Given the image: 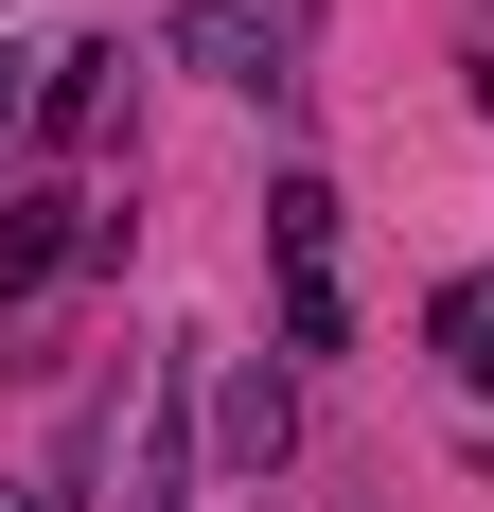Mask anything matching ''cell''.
I'll list each match as a JSON object with an SVG mask.
<instances>
[{"mask_svg": "<svg viewBox=\"0 0 494 512\" xmlns=\"http://www.w3.org/2000/svg\"><path fill=\"white\" fill-rule=\"evenodd\" d=\"M177 71H212V89H300L283 36H265V0H177Z\"/></svg>", "mask_w": 494, "mask_h": 512, "instance_id": "1", "label": "cell"}, {"mask_svg": "<svg viewBox=\"0 0 494 512\" xmlns=\"http://www.w3.org/2000/svg\"><path fill=\"white\" fill-rule=\"evenodd\" d=\"M53 265H89V195H18L0 212V301H36Z\"/></svg>", "mask_w": 494, "mask_h": 512, "instance_id": "2", "label": "cell"}, {"mask_svg": "<svg viewBox=\"0 0 494 512\" xmlns=\"http://www.w3.org/2000/svg\"><path fill=\"white\" fill-rule=\"evenodd\" d=\"M212 460H230V477H265V460H283V371H265V354H230V371H212Z\"/></svg>", "mask_w": 494, "mask_h": 512, "instance_id": "3", "label": "cell"}, {"mask_svg": "<svg viewBox=\"0 0 494 512\" xmlns=\"http://www.w3.org/2000/svg\"><path fill=\"white\" fill-rule=\"evenodd\" d=\"M106 89H124V36L53 53V89H36V142H53V159H71V142H106Z\"/></svg>", "mask_w": 494, "mask_h": 512, "instance_id": "4", "label": "cell"}, {"mask_svg": "<svg viewBox=\"0 0 494 512\" xmlns=\"http://www.w3.org/2000/svg\"><path fill=\"white\" fill-rule=\"evenodd\" d=\"M265 248L318 265V248H336V195H318V177H283V195H265Z\"/></svg>", "mask_w": 494, "mask_h": 512, "instance_id": "5", "label": "cell"}, {"mask_svg": "<svg viewBox=\"0 0 494 512\" xmlns=\"http://www.w3.org/2000/svg\"><path fill=\"white\" fill-rule=\"evenodd\" d=\"M336 336H353V301L318 283V265H283V354H336Z\"/></svg>", "mask_w": 494, "mask_h": 512, "instance_id": "6", "label": "cell"}, {"mask_svg": "<svg viewBox=\"0 0 494 512\" xmlns=\"http://www.w3.org/2000/svg\"><path fill=\"white\" fill-rule=\"evenodd\" d=\"M442 354H459V389H494V301L477 283H442Z\"/></svg>", "mask_w": 494, "mask_h": 512, "instance_id": "7", "label": "cell"}, {"mask_svg": "<svg viewBox=\"0 0 494 512\" xmlns=\"http://www.w3.org/2000/svg\"><path fill=\"white\" fill-rule=\"evenodd\" d=\"M0 124H36V53H0Z\"/></svg>", "mask_w": 494, "mask_h": 512, "instance_id": "8", "label": "cell"}]
</instances>
